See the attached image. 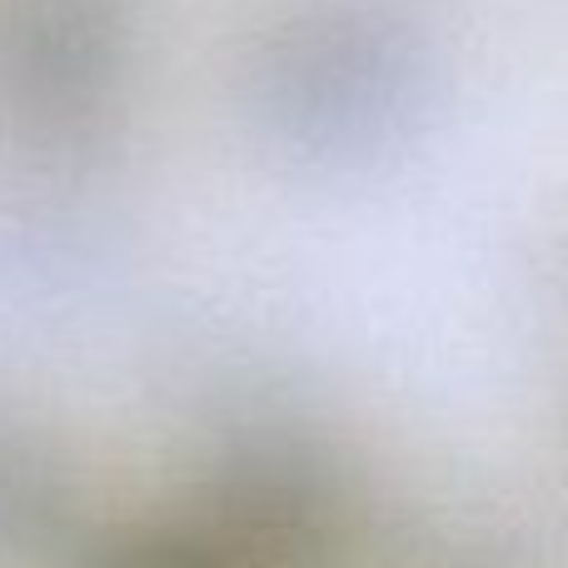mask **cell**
I'll list each match as a JSON object with an SVG mask.
<instances>
[{
  "instance_id": "obj_1",
  "label": "cell",
  "mask_w": 568,
  "mask_h": 568,
  "mask_svg": "<svg viewBox=\"0 0 568 568\" xmlns=\"http://www.w3.org/2000/svg\"><path fill=\"white\" fill-rule=\"evenodd\" d=\"M110 568H235L205 529L195 534H150L115 554Z\"/></svg>"
}]
</instances>
